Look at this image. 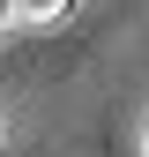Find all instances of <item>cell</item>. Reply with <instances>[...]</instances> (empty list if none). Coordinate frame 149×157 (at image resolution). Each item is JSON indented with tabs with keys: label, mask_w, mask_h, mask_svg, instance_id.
I'll list each match as a JSON object with an SVG mask.
<instances>
[{
	"label": "cell",
	"mask_w": 149,
	"mask_h": 157,
	"mask_svg": "<svg viewBox=\"0 0 149 157\" xmlns=\"http://www.w3.org/2000/svg\"><path fill=\"white\" fill-rule=\"evenodd\" d=\"M8 30H15V15H8V0H0V37H8Z\"/></svg>",
	"instance_id": "2"
},
{
	"label": "cell",
	"mask_w": 149,
	"mask_h": 157,
	"mask_svg": "<svg viewBox=\"0 0 149 157\" xmlns=\"http://www.w3.org/2000/svg\"><path fill=\"white\" fill-rule=\"evenodd\" d=\"M67 8H74V0H8V15H15V30H45V23H60Z\"/></svg>",
	"instance_id": "1"
}]
</instances>
